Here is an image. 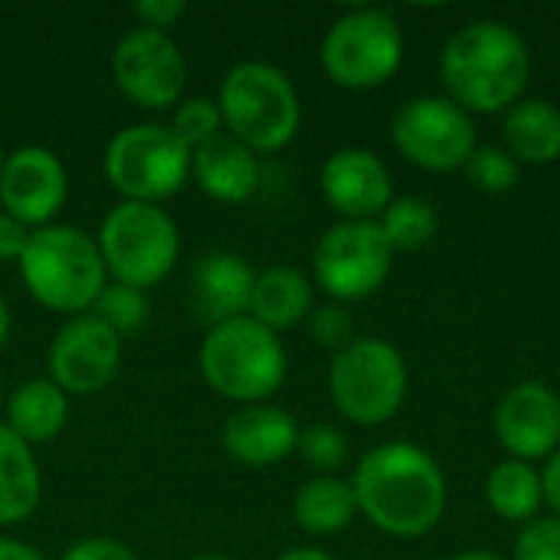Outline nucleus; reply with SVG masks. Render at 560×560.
Wrapping results in <instances>:
<instances>
[{
  "mask_svg": "<svg viewBox=\"0 0 560 560\" xmlns=\"http://www.w3.org/2000/svg\"><path fill=\"white\" fill-rule=\"evenodd\" d=\"M105 174L125 200L161 203L190 177V148L171 125H128L105 148Z\"/></svg>",
  "mask_w": 560,
  "mask_h": 560,
  "instance_id": "6e6552de",
  "label": "nucleus"
},
{
  "mask_svg": "<svg viewBox=\"0 0 560 560\" xmlns=\"http://www.w3.org/2000/svg\"><path fill=\"white\" fill-rule=\"evenodd\" d=\"M499 443L512 459H551L560 450V397L548 384H515L495 410Z\"/></svg>",
  "mask_w": 560,
  "mask_h": 560,
  "instance_id": "2eb2a0df",
  "label": "nucleus"
},
{
  "mask_svg": "<svg viewBox=\"0 0 560 560\" xmlns=\"http://www.w3.org/2000/svg\"><path fill=\"white\" fill-rule=\"evenodd\" d=\"M410 374L404 354L381 338H354L335 354L328 390L341 417L377 427L387 423L407 400Z\"/></svg>",
  "mask_w": 560,
  "mask_h": 560,
  "instance_id": "0eeeda50",
  "label": "nucleus"
},
{
  "mask_svg": "<svg viewBox=\"0 0 560 560\" xmlns=\"http://www.w3.org/2000/svg\"><path fill=\"white\" fill-rule=\"evenodd\" d=\"M0 560H46L33 545L16 538H0Z\"/></svg>",
  "mask_w": 560,
  "mask_h": 560,
  "instance_id": "e433bc0d",
  "label": "nucleus"
},
{
  "mask_svg": "<svg viewBox=\"0 0 560 560\" xmlns=\"http://www.w3.org/2000/svg\"><path fill=\"white\" fill-rule=\"evenodd\" d=\"M312 315V282L299 269H266L253 282L249 295V318L266 325L269 331L295 328Z\"/></svg>",
  "mask_w": 560,
  "mask_h": 560,
  "instance_id": "4be33fe9",
  "label": "nucleus"
},
{
  "mask_svg": "<svg viewBox=\"0 0 560 560\" xmlns=\"http://www.w3.org/2000/svg\"><path fill=\"white\" fill-rule=\"evenodd\" d=\"M295 453L305 459V466H312L318 476H335L345 463H348V436L338 427L328 423H315L308 430L299 433V446Z\"/></svg>",
  "mask_w": 560,
  "mask_h": 560,
  "instance_id": "c85d7f7f",
  "label": "nucleus"
},
{
  "mask_svg": "<svg viewBox=\"0 0 560 560\" xmlns=\"http://www.w3.org/2000/svg\"><path fill=\"white\" fill-rule=\"evenodd\" d=\"M66 194V167L49 148L26 144L7 154L0 171V203L23 226H49V220L62 210Z\"/></svg>",
  "mask_w": 560,
  "mask_h": 560,
  "instance_id": "4468645a",
  "label": "nucleus"
},
{
  "mask_svg": "<svg viewBox=\"0 0 560 560\" xmlns=\"http://www.w3.org/2000/svg\"><path fill=\"white\" fill-rule=\"evenodd\" d=\"M440 75L459 108L502 112L522 102L532 79V52L509 23L472 20L450 36Z\"/></svg>",
  "mask_w": 560,
  "mask_h": 560,
  "instance_id": "f03ea898",
  "label": "nucleus"
},
{
  "mask_svg": "<svg viewBox=\"0 0 560 560\" xmlns=\"http://www.w3.org/2000/svg\"><path fill=\"white\" fill-rule=\"evenodd\" d=\"M121 364V335L98 315H72L49 345V381L66 394L89 397L102 390Z\"/></svg>",
  "mask_w": 560,
  "mask_h": 560,
  "instance_id": "ddd939ff",
  "label": "nucleus"
},
{
  "mask_svg": "<svg viewBox=\"0 0 560 560\" xmlns=\"http://www.w3.org/2000/svg\"><path fill=\"white\" fill-rule=\"evenodd\" d=\"M285 348L276 331L243 315L207 328L200 345V374L226 400L266 404L285 381Z\"/></svg>",
  "mask_w": 560,
  "mask_h": 560,
  "instance_id": "20e7f679",
  "label": "nucleus"
},
{
  "mask_svg": "<svg viewBox=\"0 0 560 560\" xmlns=\"http://www.w3.org/2000/svg\"><path fill=\"white\" fill-rule=\"evenodd\" d=\"M190 177L197 187L223 203H243L259 187V158L230 131L190 151Z\"/></svg>",
  "mask_w": 560,
  "mask_h": 560,
  "instance_id": "6ab92c4d",
  "label": "nucleus"
},
{
  "mask_svg": "<svg viewBox=\"0 0 560 560\" xmlns=\"http://www.w3.org/2000/svg\"><path fill=\"white\" fill-rule=\"evenodd\" d=\"M7 335H10V312H7V302L0 299V348L7 345Z\"/></svg>",
  "mask_w": 560,
  "mask_h": 560,
  "instance_id": "58836bf2",
  "label": "nucleus"
},
{
  "mask_svg": "<svg viewBox=\"0 0 560 560\" xmlns=\"http://www.w3.org/2000/svg\"><path fill=\"white\" fill-rule=\"evenodd\" d=\"M223 112V128L253 151L285 148L302 121L299 92L289 75L269 62H236L217 98Z\"/></svg>",
  "mask_w": 560,
  "mask_h": 560,
  "instance_id": "39448f33",
  "label": "nucleus"
},
{
  "mask_svg": "<svg viewBox=\"0 0 560 560\" xmlns=\"http://www.w3.org/2000/svg\"><path fill=\"white\" fill-rule=\"evenodd\" d=\"M174 135L194 151L200 144H207L210 138L223 135V112L217 105V98H184L177 108H174V121H171Z\"/></svg>",
  "mask_w": 560,
  "mask_h": 560,
  "instance_id": "c756f323",
  "label": "nucleus"
},
{
  "mask_svg": "<svg viewBox=\"0 0 560 560\" xmlns=\"http://www.w3.org/2000/svg\"><path fill=\"white\" fill-rule=\"evenodd\" d=\"M292 515L308 535H338L358 515V499L351 482L338 476H312L292 502Z\"/></svg>",
  "mask_w": 560,
  "mask_h": 560,
  "instance_id": "b1692460",
  "label": "nucleus"
},
{
  "mask_svg": "<svg viewBox=\"0 0 560 560\" xmlns=\"http://www.w3.org/2000/svg\"><path fill=\"white\" fill-rule=\"evenodd\" d=\"M43 479L33 450L0 423V525L30 518L39 505Z\"/></svg>",
  "mask_w": 560,
  "mask_h": 560,
  "instance_id": "5701e85b",
  "label": "nucleus"
},
{
  "mask_svg": "<svg viewBox=\"0 0 560 560\" xmlns=\"http://www.w3.org/2000/svg\"><path fill=\"white\" fill-rule=\"evenodd\" d=\"M541 489H545V502L558 512L560 518V450L548 459V466L541 472Z\"/></svg>",
  "mask_w": 560,
  "mask_h": 560,
  "instance_id": "c9c22d12",
  "label": "nucleus"
},
{
  "mask_svg": "<svg viewBox=\"0 0 560 560\" xmlns=\"http://www.w3.org/2000/svg\"><path fill=\"white\" fill-rule=\"evenodd\" d=\"M397 151L423 171H459L476 151V125L450 95H420L394 115Z\"/></svg>",
  "mask_w": 560,
  "mask_h": 560,
  "instance_id": "9b49d317",
  "label": "nucleus"
},
{
  "mask_svg": "<svg viewBox=\"0 0 560 560\" xmlns=\"http://www.w3.org/2000/svg\"><path fill=\"white\" fill-rule=\"evenodd\" d=\"M184 13V3L180 0H138L135 3V16L148 26V30H167L174 26V20Z\"/></svg>",
  "mask_w": 560,
  "mask_h": 560,
  "instance_id": "72a5a7b5",
  "label": "nucleus"
},
{
  "mask_svg": "<svg viewBox=\"0 0 560 560\" xmlns=\"http://www.w3.org/2000/svg\"><path fill=\"white\" fill-rule=\"evenodd\" d=\"M515 560H560V518H535L515 541Z\"/></svg>",
  "mask_w": 560,
  "mask_h": 560,
  "instance_id": "2f4dec72",
  "label": "nucleus"
},
{
  "mask_svg": "<svg viewBox=\"0 0 560 560\" xmlns=\"http://www.w3.org/2000/svg\"><path fill=\"white\" fill-rule=\"evenodd\" d=\"M358 512L390 538H423L446 512L440 463L417 443H384L361 456L351 479Z\"/></svg>",
  "mask_w": 560,
  "mask_h": 560,
  "instance_id": "f257e3e1",
  "label": "nucleus"
},
{
  "mask_svg": "<svg viewBox=\"0 0 560 560\" xmlns=\"http://www.w3.org/2000/svg\"><path fill=\"white\" fill-rule=\"evenodd\" d=\"M377 223L394 253H417L436 236V210L420 197L390 200Z\"/></svg>",
  "mask_w": 560,
  "mask_h": 560,
  "instance_id": "a878e982",
  "label": "nucleus"
},
{
  "mask_svg": "<svg viewBox=\"0 0 560 560\" xmlns=\"http://www.w3.org/2000/svg\"><path fill=\"white\" fill-rule=\"evenodd\" d=\"M30 226H23L16 217L0 210V262H16L26 249Z\"/></svg>",
  "mask_w": 560,
  "mask_h": 560,
  "instance_id": "f704fd0d",
  "label": "nucleus"
},
{
  "mask_svg": "<svg viewBox=\"0 0 560 560\" xmlns=\"http://www.w3.org/2000/svg\"><path fill=\"white\" fill-rule=\"evenodd\" d=\"M453 560H502L499 555H492V551H463V555H456Z\"/></svg>",
  "mask_w": 560,
  "mask_h": 560,
  "instance_id": "ea45409f",
  "label": "nucleus"
},
{
  "mask_svg": "<svg viewBox=\"0 0 560 560\" xmlns=\"http://www.w3.org/2000/svg\"><path fill=\"white\" fill-rule=\"evenodd\" d=\"M194 560H226V558H213V555H203V558H194Z\"/></svg>",
  "mask_w": 560,
  "mask_h": 560,
  "instance_id": "a19ab883",
  "label": "nucleus"
},
{
  "mask_svg": "<svg viewBox=\"0 0 560 560\" xmlns=\"http://www.w3.org/2000/svg\"><path fill=\"white\" fill-rule=\"evenodd\" d=\"M59 560H138L135 551L115 538H85V541H75L66 555Z\"/></svg>",
  "mask_w": 560,
  "mask_h": 560,
  "instance_id": "473e14b6",
  "label": "nucleus"
},
{
  "mask_svg": "<svg viewBox=\"0 0 560 560\" xmlns=\"http://www.w3.org/2000/svg\"><path fill=\"white\" fill-rule=\"evenodd\" d=\"M92 315H98L115 335H135L144 328L151 305H148L144 289H135L125 282H105L92 305Z\"/></svg>",
  "mask_w": 560,
  "mask_h": 560,
  "instance_id": "bb28decb",
  "label": "nucleus"
},
{
  "mask_svg": "<svg viewBox=\"0 0 560 560\" xmlns=\"http://www.w3.org/2000/svg\"><path fill=\"white\" fill-rule=\"evenodd\" d=\"M16 266L30 295L62 315L92 312L105 285V262L98 243L85 230L69 223L30 230L26 249Z\"/></svg>",
  "mask_w": 560,
  "mask_h": 560,
  "instance_id": "7ed1b4c3",
  "label": "nucleus"
},
{
  "mask_svg": "<svg viewBox=\"0 0 560 560\" xmlns=\"http://www.w3.org/2000/svg\"><path fill=\"white\" fill-rule=\"evenodd\" d=\"M486 499H489V505H492V512L499 518L515 522V525H528V522L538 518V509L545 505L541 472L532 463L505 459L489 472Z\"/></svg>",
  "mask_w": 560,
  "mask_h": 560,
  "instance_id": "393cba45",
  "label": "nucleus"
},
{
  "mask_svg": "<svg viewBox=\"0 0 560 560\" xmlns=\"http://www.w3.org/2000/svg\"><path fill=\"white\" fill-rule=\"evenodd\" d=\"M322 194L345 220H374L390 203V174L368 148H341L322 164Z\"/></svg>",
  "mask_w": 560,
  "mask_h": 560,
  "instance_id": "dca6fc26",
  "label": "nucleus"
},
{
  "mask_svg": "<svg viewBox=\"0 0 560 560\" xmlns=\"http://www.w3.org/2000/svg\"><path fill=\"white\" fill-rule=\"evenodd\" d=\"M69 420V394L49 377L20 384L7 400V430H13L26 446L49 443L62 433Z\"/></svg>",
  "mask_w": 560,
  "mask_h": 560,
  "instance_id": "aec40b11",
  "label": "nucleus"
},
{
  "mask_svg": "<svg viewBox=\"0 0 560 560\" xmlns=\"http://www.w3.org/2000/svg\"><path fill=\"white\" fill-rule=\"evenodd\" d=\"M112 72L118 89L141 108H167L177 105L187 85V59L180 46L161 30H128L115 52Z\"/></svg>",
  "mask_w": 560,
  "mask_h": 560,
  "instance_id": "f8f14e48",
  "label": "nucleus"
},
{
  "mask_svg": "<svg viewBox=\"0 0 560 560\" xmlns=\"http://www.w3.org/2000/svg\"><path fill=\"white\" fill-rule=\"evenodd\" d=\"M308 331H312V338L322 348H328L335 354L345 351L354 341V322H351V315L341 305H318V308H312Z\"/></svg>",
  "mask_w": 560,
  "mask_h": 560,
  "instance_id": "7c9ffc66",
  "label": "nucleus"
},
{
  "mask_svg": "<svg viewBox=\"0 0 560 560\" xmlns=\"http://www.w3.org/2000/svg\"><path fill=\"white\" fill-rule=\"evenodd\" d=\"M98 253L115 282L148 289L171 276L180 256L177 223L158 203L121 200L98 226Z\"/></svg>",
  "mask_w": 560,
  "mask_h": 560,
  "instance_id": "423d86ee",
  "label": "nucleus"
},
{
  "mask_svg": "<svg viewBox=\"0 0 560 560\" xmlns=\"http://www.w3.org/2000/svg\"><path fill=\"white\" fill-rule=\"evenodd\" d=\"M3 161H7V154H3V148H0V171H3Z\"/></svg>",
  "mask_w": 560,
  "mask_h": 560,
  "instance_id": "79ce46f5",
  "label": "nucleus"
},
{
  "mask_svg": "<svg viewBox=\"0 0 560 560\" xmlns=\"http://www.w3.org/2000/svg\"><path fill=\"white\" fill-rule=\"evenodd\" d=\"M463 171L469 184L482 194H509L518 184V161L505 148H495V144H486V148L476 144Z\"/></svg>",
  "mask_w": 560,
  "mask_h": 560,
  "instance_id": "cd10ccee",
  "label": "nucleus"
},
{
  "mask_svg": "<svg viewBox=\"0 0 560 560\" xmlns=\"http://www.w3.org/2000/svg\"><path fill=\"white\" fill-rule=\"evenodd\" d=\"M315 282L338 302L374 295L394 266V249L377 220H341L315 246Z\"/></svg>",
  "mask_w": 560,
  "mask_h": 560,
  "instance_id": "9d476101",
  "label": "nucleus"
},
{
  "mask_svg": "<svg viewBox=\"0 0 560 560\" xmlns=\"http://www.w3.org/2000/svg\"><path fill=\"white\" fill-rule=\"evenodd\" d=\"M505 151L525 164L560 158V108L548 98H522L505 112Z\"/></svg>",
  "mask_w": 560,
  "mask_h": 560,
  "instance_id": "412c9836",
  "label": "nucleus"
},
{
  "mask_svg": "<svg viewBox=\"0 0 560 560\" xmlns=\"http://www.w3.org/2000/svg\"><path fill=\"white\" fill-rule=\"evenodd\" d=\"M276 560H335L331 555L318 551V548H295V551H285L282 558Z\"/></svg>",
  "mask_w": 560,
  "mask_h": 560,
  "instance_id": "4c0bfd02",
  "label": "nucleus"
},
{
  "mask_svg": "<svg viewBox=\"0 0 560 560\" xmlns=\"http://www.w3.org/2000/svg\"><path fill=\"white\" fill-rule=\"evenodd\" d=\"M299 423L276 404H246L223 423V450L243 466H272L295 453Z\"/></svg>",
  "mask_w": 560,
  "mask_h": 560,
  "instance_id": "f3484780",
  "label": "nucleus"
},
{
  "mask_svg": "<svg viewBox=\"0 0 560 560\" xmlns=\"http://www.w3.org/2000/svg\"><path fill=\"white\" fill-rule=\"evenodd\" d=\"M253 282L256 272L243 256L236 253L200 256L190 276V308L207 328L243 318L249 312Z\"/></svg>",
  "mask_w": 560,
  "mask_h": 560,
  "instance_id": "a211bd4d",
  "label": "nucleus"
},
{
  "mask_svg": "<svg viewBox=\"0 0 560 560\" xmlns=\"http://www.w3.org/2000/svg\"><path fill=\"white\" fill-rule=\"evenodd\" d=\"M404 59V33L387 10H351L322 39V66L345 89L384 85Z\"/></svg>",
  "mask_w": 560,
  "mask_h": 560,
  "instance_id": "1a4fd4ad",
  "label": "nucleus"
}]
</instances>
